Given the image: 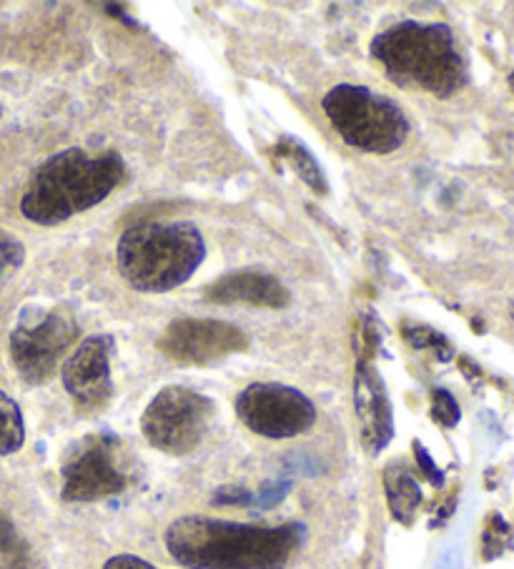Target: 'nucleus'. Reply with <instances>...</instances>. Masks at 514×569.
Segmentation results:
<instances>
[{
    "label": "nucleus",
    "mask_w": 514,
    "mask_h": 569,
    "mask_svg": "<svg viewBox=\"0 0 514 569\" xmlns=\"http://www.w3.org/2000/svg\"><path fill=\"white\" fill-rule=\"evenodd\" d=\"M306 542L302 522L279 527L186 515L166 529V549L186 569H284Z\"/></svg>",
    "instance_id": "obj_1"
},
{
    "label": "nucleus",
    "mask_w": 514,
    "mask_h": 569,
    "mask_svg": "<svg viewBox=\"0 0 514 569\" xmlns=\"http://www.w3.org/2000/svg\"><path fill=\"white\" fill-rule=\"evenodd\" d=\"M123 179L126 163L118 151L66 149L33 171L21 213L38 226H58L106 201Z\"/></svg>",
    "instance_id": "obj_2"
},
{
    "label": "nucleus",
    "mask_w": 514,
    "mask_h": 569,
    "mask_svg": "<svg viewBox=\"0 0 514 569\" xmlns=\"http://www.w3.org/2000/svg\"><path fill=\"white\" fill-rule=\"evenodd\" d=\"M372 58L392 83L449 98L467 83V61L447 23L402 21L372 38Z\"/></svg>",
    "instance_id": "obj_3"
},
{
    "label": "nucleus",
    "mask_w": 514,
    "mask_h": 569,
    "mask_svg": "<svg viewBox=\"0 0 514 569\" xmlns=\"http://www.w3.org/2000/svg\"><path fill=\"white\" fill-rule=\"evenodd\" d=\"M206 259V241L191 221L134 223L116 243V269L128 287L166 293L184 287Z\"/></svg>",
    "instance_id": "obj_4"
},
{
    "label": "nucleus",
    "mask_w": 514,
    "mask_h": 569,
    "mask_svg": "<svg viewBox=\"0 0 514 569\" xmlns=\"http://www.w3.org/2000/svg\"><path fill=\"white\" fill-rule=\"evenodd\" d=\"M324 113L334 131L352 149L387 156L402 149L409 136V119L397 101L367 86L339 83L324 96Z\"/></svg>",
    "instance_id": "obj_5"
},
{
    "label": "nucleus",
    "mask_w": 514,
    "mask_h": 569,
    "mask_svg": "<svg viewBox=\"0 0 514 569\" xmlns=\"http://www.w3.org/2000/svg\"><path fill=\"white\" fill-rule=\"evenodd\" d=\"M216 417L211 397L191 387H164L148 401L141 417V431L148 445L164 455L186 457L201 447Z\"/></svg>",
    "instance_id": "obj_6"
},
{
    "label": "nucleus",
    "mask_w": 514,
    "mask_h": 569,
    "mask_svg": "<svg viewBox=\"0 0 514 569\" xmlns=\"http://www.w3.org/2000/svg\"><path fill=\"white\" fill-rule=\"evenodd\" d=\"M78 333L81 327L68 309L41 311L36 319L23 317L11 333V359L26 385L41 387L51 381L76 349Z\"/></svg>",
    "instance_id": "obj_7"
},
{
    "label": "nucleus",
    "mask_w": 514,
    "mask_h": 569,
    "mask_svg": "<svg viewBox=\"0 0 514 569\" xmlns=\"http://www.w3.org/2000/svg\"><path fill=\"white\" fill-rule=\"evenodd\" d=\"M121 445L111 435H88L76 441L63 462L66 502H101L128 489Z\"/></svg>",
    "instance_id": "obj_8"
},
{
    "label": "nucleus",
    "mask_w": 514,
    "mask_h": 569,
    "mask_svg": "<svg viewBox=\"0 0 514 569\" xmlns=\"http://www.w3.org/2000/svg\"><path fill=\"white\" fill-rule=\"evenodd\" d=\"M236 417L254 435L266 439H291L316 425V407L304 391L276 381H256L234 401Z\"/></svg>",
    "instance_id": "obj_9"
},
{
    "label": "nucleus",
    "mask_w": 514,
    "mask_h": 569,
    "mask_svg": "<svg viewBox=\"0 0 514 569\" xmlns=\"http://www.w3.org/2000/svg\"><path fill=\"white\" fill-rule=\"evenodd\" d=\"M156 349L179 367H209L249 349V337L229 321L184 317L168 323Z\"/></svg>",
    "instance_id": "obj_10"
},
{
    "label": "nucleus",
    "mask_w": 514,
    "mask_h": 569,
    "mask_svg": "<svg viewBox=\"0 0 514 569\" xmlns=\"http://www.w3.org/2000/svg\"><path fill=\"white\" fill-rule=\"evenodd\" d=\"M116 351V341L111 333H93L83 339L61 367V379L73 399V405L83 415H96L108 407L113 399V379H111V357Z\"/></svg>",
    "instance_id": "obj_11"
},
{
    "label": "nucleus",
    "mask_w": 514,
    "mask_h": 569,
    "mask_svg": "<svg viewBox=\"0 0 514 569\" xmlns=\"http://www.w3.org/2000/svg\"><path fill=\"white\" fill-rule=\"evenodd\" d=\"M354 411H357L362 445L369 455L387 449L394 439V407L379 369L367 359H359L354 371Z\"/></svg>",
    "instance_id": "obj_12"
},
{
    "label": "nucleus",
    "mask_w": 514,
    "mask_h": 569,
    "mask_svg": "<svg viewBox=\"0 0 514 569\" xmlns=\"http://www.w3.org/2000/svg\"><path fill=\"white\" fill-rule=\"evenodd\" d=\"M204 299L224 307H256V309H284L291 303V293L284 283L266 271L244 269L229 271L221 279L204 287Z\"/></svg>",
    "instance_id": "obj_13"
},
{
    "label": "nucleus",
    "mask_w": 514,
    "mask_h": 569,
    "mask_svg": "<svg viewBox=\"0 0 514 569\" xmlns=\"http://www.w3.org/2000/svg\"><path fill=\"white\" fill-rule=\"evenodd\" d=\"M384 492H387V505L392 517L399 525L409 527L422 507V487L409 467L404 462H389L384 467Z\"/></svg>",
    "instance_id": "obj_14"
},
{
    "label": "nucleus",
    "mask_w": 514,
    "mask_h": 569,
    "mask_svg": "<svg viewBox=\"0 0 514 569\" xmlns=\"http://www.w3.org/2000/svg\"><path fill=\"white\" fill-rule=\"evenodd\" d=\"M271 156L276 161L289 166L314 193H329V181H326L322 163L314 159V153L306 149L299 139H294V136H281V139L274 143Z\"/></svg>",
    "instance_id": "obj_15"
},
{
    "label": "nucleus",
    "mask_w": 514,
    "mask_h": 569,
    "mask_svg": "<svg viewBox=\"0 0 514 569\" xmlns=\"http://www.w3.org/2000/svg\"><path fill=\"white\" fill-rule=\"evenodd\" d=\"M26 441L23 411L6 391H0V455H16Z\"/></svg>",
    "instance_id": "obj_16"
},
{
    "label": "nucleus",
    "mask_w": 514,
    "mask_h": 569,
    "mask_svg": "<svg viewBox=\"0 0 514 569\" xmlns=\"http://www.w3.org/2000/svg\"><path fill=\"white\" fill-rule=\"evenodd\" d=\"M0 569H36L31 547L6 517H0Z\"/></svg>",
    "instance_id": "obj_17"
},
{
    "label": "nucleus",
    "mask_w": 514,
    "mask_h": 569,
    "mask_svg": "<svg viewBox=\"0 0 514 569\" xmlns=\"http://www.w3.org/2000/svg\"><path fill=\"white\" fill-rule=\"evenodd\" d=\"M510 545H512L510 525L504 522L502 515H492L487 527H484V537H482V547H484L482 555H484V559L500 557Z\"/></svg>",
    "instance_id": "obj_18"
},
{
    "label": "nucleus",
    "mask_w": 514,
    "mask_h": 569,
    "mask_svg": "<svg viewBox=\"0 0 514 569\" xmlns=\"http://www.w3.org/2000/svg\"><path fill=\"white\" fill-rule=\"evenodd\" d=\"M432 419L442 425L444 429H452L459 425L462 419V409L457 405V399H454L452 391L447 389H434L432 391Z\"/></svg>",
    "instance_id": "obj_19"
},
{
    "label": "nucleus",
    "mask_w": 514,
    "mask_h": 569,
    "mask_svg": "<svg viewBox=\"0 0 514 569\" xmlns=\"http://www.w3.org/2000/svg\"><path fill=\"white\" fill-rule=\"evenodd\" d=\"M26 261V247L18 241L11 231L0 229V279L13 273L23 267Z\"/></svg>",
    "instance_id": "obj_20"
},
{
    "label": "nucleus",
    "mask_w": 514,
    "mask_h": 569,
    "mask_svg": "<svg viewBox=\"0 0 514 569\" xmlns=\"http://www.w3.org/2000/svg\"><path fill=\"white\" fill-rule=\"evenodd\" d=\"M404 337L412 347L417 349H439L442 351V359H449L452 357V349L447 345V339L442 337L439 331H432L427 327H417V329H404Z\"/></svg>",
    "instance_id": "obj_21"
},
{
    "label": "nucleus",
    "mask_w": 514,
    "mask_h": 569,
    "mask_svg": "<svg viewBox=\"0 0 514 569\" xmlns=\"http://www.w3.org/2000/svg\"><path fill=\"white\" fill-rule=\"evenodd\" d=\"M211 505L216 507H251L254 505V492H249L246 487H236V485H226L219 487L211 497Z\"/></svg>",
    "instance_id": "obj_22"
},
{
    "label": "nucleus",
    "mask_w": 514,
    "mask_h": 569,
    "mask_svg": "<svg viewBox=\"0 0 514 569\" xmlns=\"http://www.w3.org/2000/svg\"><path fill=\"white\" fill-rule=\"evenodd\" d=\"M291 492V479H279V482H269L261 487L259 495H254V505L261 509H271L284 502V497Z\"/></svg>",
    "instance_id": "obj_23"
},
{
    "label": "nucleus",
    "mask_w": 514,
    "mask_h": 569,
    "mask_svg": "<svg viewBox=\"0 0 514 569\" xmlns=\"http://www.w3.org/2000/svg\"><path fill=\"white\" fill-rule=\"evenodd\" d=\"M412 447H414V459H417L419 472L427 477L434 487H442L444 485V472H442L437 465H434V459H432V455L427 451V447H424L422 441H414Z\"/></svg>",
    "instance_id": "obj_24"
},
{
    "label": "nucleus",
    "mask_w": 514,
    "mask_h": 569,
    "mask_svg": "<svg viewBox=\"0 0 514 569\" xmlns=\"http://www.w3.org/2000/svg\"><path fill=\"white\" fill-rule=\"evenodd\" d=\"M103 569H158V567H154L151 562H146V559L136 555H116L108 559Z\"/></svg>",
    "instance_id": "obj_25"
},
{
    "label": "nucleus",
    "mask_w": 514,
    "mask_h": 569,
    "mask_svg": "<svg viewBox=\"0 0 514 569\" xmlns=\"http://www.w3.org/2000/svg\"><path fill=\"white\" fill-rule=\"evenodd\" d=\"M510 88H512V93H514V71L510 73Z\"/></svg>",
    "instance_id": "obj_26"
}]
</instances>
